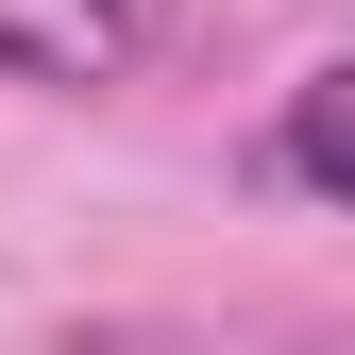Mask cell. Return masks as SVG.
Here are the masks:
<instances>
[{"instance_id": "6da1fadb", "label": "cell", "mask_w": 355, "mask_h": 355, "mask_svg": "<svg viewBox=\"0 0 355 355\" xmlns=\"http://www.w3.org/2000/svg\"><path fill=\"white\" fill-rule=\"evenodd\" d=\"M153 51V0H0V85H51V102H102Z\"/></svg>"}, {"instance_id": "7a4b0ae2", "label": "cell", "mask_w": 355, "mask_h": 355, "mask_svg": "<svg viewBox=\"0 0 355 355\" xmlns=\"http://www.w3.org/2000/svg\"><path fill=\"white\" fill-rule=\"evenodd\" d=\"M271 187H304V203L355 220V51H322V68L271 102Z\"/></svg>"}]
</instances>
